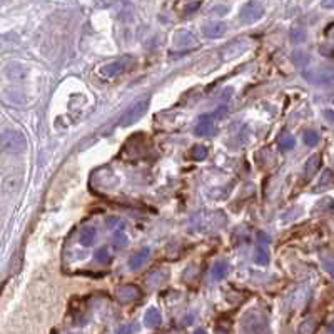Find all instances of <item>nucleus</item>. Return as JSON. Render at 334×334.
I'll return each mask as SVG.
<instances>
[{"label":"nucleus","instance_id":"f257e3e1","mask_svg":"<svg viewBox=\"0 0 334 334\" xmlns=\"http://www.w3.org/2000/svg\"><path fill=\"white\" fill-rule=\"evenodd\" d=\"M0 145L5 152L9 154H20L24 150H27V139L20 130H3L0 136Z\"/></svg>","mask_w":334,"mask_h":334},{"label":"nucleus","instance_id":"f03ea898","mask_svg":"<svg viewBox=\"0 0 334 334\" xmlns=\"http://www.w3.org/2000/svg\"><path fill=\"white\" fill-rule=\"evenodd\" d=\"M303 77L312 85H321V87H331L334 85V67H321L311 69V71H303Z\"/></svg>","mask_w":334,"mask_h":334},{"label":"nucleus","instance_id":"7ed1b4c3","mask_svg":"<svg viewBox=\"0 0 334 334\" xmlns=\"http://www.w3.org/2000/svg\"><path fill=\"white\" fill-rule=\"evenodd\" d=\"M149 109V99H141L137 100L136 104H132L127 111L124 112V116L120 117L119 125L122 127H129V125L136 124L137 120H141L144 117V114L147 112Z\"/></svg>","mask_w":334,"mask_h":334},{"label":"nucleus","instance_id":"20e7f679","mask_svg":"<svg viewBox=\"0 0 334 334\" xmlns=\"http://www.w3.org/2000/svg\"><path fill=\"white\" fill-rule=\"evenodd\" d=\"M262 15H264V7L259 0H249L247 3H244V7L239 12L241 22L247 24V25L258 22L259 19H262Z\"/></svg>","mask_w":334,"mask_h":334},{"label":"nucleus","instance_id":"39448f33","mask_svg":"<svg viewBox=\"0 0 334 334\" xmlns=\"http://www.w3.org/2000/svg\"><path fill=\"white\" fill-rule=\"evenodd\" d=\"M224 112H226V109H219V112L215 111L214 114H206V116H202L201 119L197 120V124H195L194 127V134L199 137H209L211 134L214 132L215 129V117L219 116H224Z\"/></svg>","mask_w":334,"mask_h":334},{"label":"nucleus","instance_id":"423d86ee","mask_svg":"<svg viewBox=\"0 0 334 334\" xmlns=\"http://www.w3.org/2000/svg\"><path fill=\"white\" fill-rule=\"evenodd\" d=\"M134 64L132 57H124V59L114 60L111 64H105L102 69H100V75L107 77V79H112V77H117L124 72H127L130 69V65Z\"/></svg>","mask_w":334,"mask_h":334},{"label":"nucleus","instance_id":"0eeeda50","mask_svg":"<svg viewBox=\"0 0 334 334\" xmlns=\"http://www.w3.org/2000/svg\"><path fill=\"white\" fill-rule=\"evenodd\" d=\"M269 242H271L269 236H267L266 232L259 231L258 232V247H256V256H254L256 264H259V266H266V264L269 262V251H267Z\"/></svg>","mask_w":334,"mask_h":334},{"label":"nucleus","instance_id":"6e6552de","mask_svg":"<svg viewBox=\"0 0 334 334\" xmlns=\"http://www.w3.org/2000/svg\"><path fill=\"white\" fill-rule=\"evenodd\" d=\"M247 47H249V40H246V39H236L234 42H231L229 46L224 47V50H222L224 60L236 59V57L241 55Z\"/></svg>","mask_w":334,"mask_h":334},{"label":"nucleus","instance_id":"1a4fd4ad","mask_svg":"<svg viewBox=\"0 0 334 334\" xmlns=\"http://www.w3.org/2000/svg\"><path fill=\"white\" fill-rule=\"evenodd\" d=\"M139 296H141L139 287H136L134 284H124V286L117 287V291H116V297H117V301H120V303H132V301L137 299Z\"/></svg>","mask_w":334,"mask_h":334},{"label":"nucleus","instance_id":"9d476101","mask_svg":"<svg viewBox=\"0 0 334 334\" xmlns=\"http://www.w3.org/2000/svg\"><path fill=\"white\" fill-rule=\"evenodd\" d=\"M149 256H150V249H149V247H142V249H139L137 252H134V254L129 258V267L132 271L141 269V267L144 266L145 262H147Z\"/></svg>","mask_w":334,"mask_h":334},{"label":"nucleus","instance_id":"9b49d317","mask_svg":"<svg viewBox=\"0 0 334 334\" xmlns=\"http://www.w3.org/2000/svg\"><path fill=\"white\" fill-rule=\"evenodd\" d=\"M329 189H334V172L331 169H326L321 174L317 184L314 186V192H323V191H329Z\"/></svg>","mask_w":334,"mask_h":334},{"label":"nucleus","instance_id":"f8f14e48","mask_svg":"<svg viewBox=\"0 0 334 334\" xmlns=\"http://www.w3.org/2000/svg\"><path fill=\"white\" fill-rule=\"evenodd\" d=\"M227 27L226 24L222 22H213V24H207V25L202 27V32H204V35L207 39H219L222 37L224 34H226Z\"/></svg>","mask_w":334,"mask_h":334},{"label":"nucleus","instance_id":"ddd939ff","mask_svg":"<svg viewBox=\"0 0 334 334\" xmlns=\"http://www.w3.org/2000/svg\"><path fill=\"white\" fill-rule=\"evenodd\" d=\"M321 162H323L321 154H314V156L309 157L306 161V166H304V177H306V179L314 177L317 170L321 169Z\"/></svg>","mask_w":334,"mask_h":334},{"label":"nucleus","instance_id":"4468645a","mask_svg":"<svg viewBox=\"0 0 334 334\" xmlns=\"http://www.w3.org/2000/svg\"><path fill=\"white\" fill-rule=\"evenodd\" d=\"M174 42H176L177 47H195L197 46V39L194 37V34L187 30H179L174 37Z\"/></svg>","mask_w":334,"mask_h":334},{"label":"nucleus","instance_id":"2eb2a0df","mask_svg":"<svg viewBox=\"0 0 334 334\" xmlns=\"http://www.w3.org/2000/svg\"><path fill=\"white\" fill-rule=\"evenodd\" d=\"M227 272H229V264H227V261H224V259L215 261L213 266V278L215 281H221L226 278Z\"/></svg>","mask_w":334,"mask_h":334},{"label":"nucleus","instance_id":"dca6fc26","mask_svg":"<svg viewBox=\"0 0 334 334\" xmlns=\"http://www.w3.org/2000/svg\"><path fill=\"white\" fill-rule=\"evenodd\" d=\"M5 74L10 80H22L27 72H25V67H22L20 64H9L7 65Z\"/></svg>","mask_w":334,"mask_h":334},{"label":"nucleus","instance_id":"f3484780","mask_svg":"<svg viewBox=\"0 0 334 334\" xmlns=\"http://www.w3.org/2000/svg\"><path fill=\"white\" fill-rule=\"evenodd\" d=\"M94 239H95V229L94 227H84L82 232H80V244L89 247L94 244Z\"/></svg>","mask_w":334,"mask_h":334},{"label":"nucleus","instance_id":"a211bd4d","mask_svg":"<svg viewBox=\"0 0 334 334\" xmlns=\"http://www.w3.org/2000/svg\"><path fill=\"white\" fill-rule=\"evenodd\" d=\"M125 242H127V238H125V232H124V224H120L119 229L114 231V247L120 249L122 246H125Z\"/></svg>","mask_w":334,"mask_h":334},{"label":"nucleus","instance_id":"6ab92c4d","mask_svg":"<svg viewBox=\"0 0 334 334\" xmlns=\"http://www.w3.org/2000/svg\"><path fill=\"white\" fill-rule=\"evenodd\" d=\"M303 141H304V144L309 145V147H314L317 142H319V134L312 129H308V130H304V134H303Z\"/></svg>","mask_w":334,"mask_h":334},{"label":"nucleus","instance_id":"aec40b11","mask_svg":"<svg viewBox=\"0 0 334 334\" xmlns=\"http://www.w3.org/2000/svg\"><path fill=\"white\" fill-rule=\"evenodd\" d=\"M207 157V147L204 145H194L192 149H191V159L192 161H204Z\"/></svg>","mask_w":334,"mask_h":334},{"label":"nucleus","instance_id":"412c9836","mask_svg":"<svg viewBox=\"0 0 334 334\" xmlns=\"http://www.w3.org/2000/svg\"><path fill=\"white\" fill-rule=\"evenodd\" d=\"M294 144H296L294 137H292L289 132H284L283 136L279 137V145H281V149H284V150H291L292 147H294Z\"/></svg>","mask_w":334,"mask_h":334},{"label":"nucleus","instance_id":"4be33fe9","mask_svg":"<svg viewBox=\"0 0 334 334\" xmlns=\"http://www.w3.org/2000/svg\"><path fill=\"white\" fill-rule=\"evenodd\" d=\"M292 62H294L299 69H304L308 65V62H309V57H308L306 52L297 50V52H294V54H292Z\"/></svg>","mask_w":334,"mask_h":334},{"label":"nucleus","instance_id":"5701e85b","mask_svg":"<svg viewBox=\"0 0 334 334\" xmlns=\"http://www.w3.org/2000/svg\"><path fill=\"white\" fill-rule=\"evenodd\" d=\"M304 39H306V30H304L303 27H292L291 28V40L294 44H301L304 42Z\"/></svg>","mask_w":334,"mask_h":334},{"label":"nucleus","instance_id":"b1692460","mask_svg":"<svg viewBox=\"0 0 334 334\" xmlns=\"http://www.w3.org/2000/svg\"><path fill=\"white\" fill-rule=\"evenodd\" d=\"M161 323V314H159L157 309H149L147 314H145V324L147 326H157Z\"/></svg>","mask_w":334,"mask_h":334},{"label":"nucleus","instance_id":"393cba45","mask_svg":"<svg viewBox=\"0 0 334 334\" xmlns=\"http://www.w3.org/2000/svg\"><path fill=\"white\" fill-rule=\"evenodd\" d=\"M7 99L14 104H25V95L19 91H7Z\"/></svg>","mask_w":334,"mask_h":334},{"label":"nucleus","instance_id":"a878e982","mask_svg":"<svg viewBox=\"0 0 334 334\" xmlns=\"http://www.w3.org/2000/svg\"><path fill=\"white\" fill-rule=\"evenodd\" d=\"M323 267H324V271L334 279V258H324L323 259Z\"/></svg>","mask_w":334,"mask_h":334},{"label":"nucleus","instance_id":"bb28decb","mask_svg":"<svg viewBox=\"0 0 334 334\" xmlns=\"http://www.w3.org/2000/svg\"><path fill=\"white\" fill-rule=\"evenodd\" d=\"M95 259H97V262H100V264H107L109 262V252L107 249H99L95 252Z\"/></svg>","mask_w":334,"mask_h":334},{"label":"nucleus","instance_id":"cd10ccee","mask_svg":"<svg viewBox=\"0 0 334 334\" xmlns=\"http://www.w3.org/2000/svg\"><path fill=\"white\" fill-rule=\"evenodd\" d=\"M314 329H316L314 321H306V323H303V326H301V333L303 334H312Z\"/></svg>","mask_w":334,"mask_h":334},{"label":"nucleus","instance_id":"c85d7f7f","mask_svg":"<svg viewBox=\"0 0 334 334\" xmlns=\"http://www.w3.org/2000/svg\"><path fill=\"white\" fill-rule=\"evenodd\" d=\"M162 276H164V272H161V271L152 272V274L149 276V283L152 284V286H157V283L162 279Z\"/></svg>","mask_w":334,"mask_h":334},{"label":"nucleus","instance_id":"c756f323","mask_svg":"<svg viewBox=\"0 0 334 334\" xmlns=\"http://www.w3.org/2000/svg\"><path fill=\"white\" fill-rule=\"evenodd\" d=\"M136 331V324H125L119 329V334H132Z\"/></svg>","mask_w":334,"mask_h":334},{"label":"nucleus","instance_id":"7c9ffc66","mask_svg":"<svg viewBox=\"0 0 334 334\" xmlns=\"http://www.w3.org/2000/svg\"><path fill=\"white\" fill-rule=\"evenodd\" d=\"M95 3L99 7H109L112 3V0H95Z\"/></svg>","mask_w":334,"mask_h":334},{"label":"nucleus","instance_id":"2f4dec72","mask_svg":"<svg viewBox=\"0 0 334 334\" xmlns=\"http://www.w3.org/2000/svg\"><path fill=\"white\" fill-rule=\"evenodd\" d=\"M324 9H334V0H323Z\"/></svg>","mask_w":334,"mask_h":334},{"label":"nucleus","instance_id":"473e14b6","mask_svg":"<svg viewBox=\"0 0 334 334\" xmlns=\"http://www.w3.org/2000/svg\"><path fill=\"white\" fill-rule=\"evenodd\" d=\"M324 116H326V119H329L334 124V111H326Z\"/></svg>","mask_w":334,"mask_h":334},{"label":"nucleus","instance_id":"72a5a7b5","mask_svg":"<svg viewBox=\"0 0 334 334\" xmlns=\"http://www.w3.org/2000/svg\"><path fill=\"white\" fill-rule=\"evenodd\" d=\"M329 334H334V324L331 326V329H329Z\"/></svg>","mask_w":334,"mask_h":334},{"label":"nucleus","instance_id":"f704fd0d","mask_svg":"<svg viewBox=\"0 0 334 334\" xmlns=\"http://www.w3.org/2000/svg\"><path fill=\"white\" fill-rule=\"evenodd\" d=\"M195 334H204V331H197V333H195Z\"/></svg>","mask_w":334,"mask_h":334}]
</instances>
